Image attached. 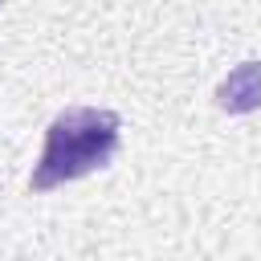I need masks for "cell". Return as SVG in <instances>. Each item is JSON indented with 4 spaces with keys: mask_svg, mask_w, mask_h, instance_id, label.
Here are the masks:
<instances>
[{
    "mask_svg": "<svg viewBox=\"0 0 261 261\" xmlns=\"http://www.w3.org/2000/svg\"><path fill=\"white\" fill-rule=\"evenodd\" d=\"M261 106V61H241L216 86V110L224 114H253Z\"/></svg>",
    "mask_w": 261,
    "mask_h": 261,
    "instance_id": "7a4b0ae2",
    "label": "cell"
},
{
    "mask_svg": "<svg viewBox=\"0 0 261 261\" xmlns=\"http://www.w3.org/2000/svg\"><path fill=\"white\" fill-rule=\"evenodd\" d=\"M122 143V118L106 106H65L45 126V147L29 171V192L45 196L61 184L86 179L114 163Z\"/></svg>",
    "mask_w": 261,
    "mask_h": 261,
    "instance_id": "6da1fadb",
    "label": "cell"
}]
</instances>
